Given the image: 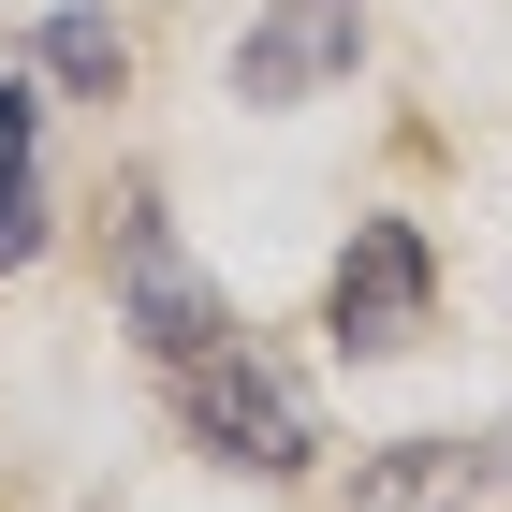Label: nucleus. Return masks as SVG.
I'll list each match as a JSON object with an SVG mask.
<instances>
[{"mask_svg": "<svg viewBox=\"0 0 512 512\" xmlns=\"http://www.w3.org/2000/svg\"><path fill=\"white\" fill-rule=\"evenodd\" d=\"M176 410H191V439L235 454V469H308V410H293V381H278L249 337H205V352L176 366Z\"/></svg>", "mask_w": 512, "mask_h": 512, "instance_id": "obj_1", "label": "nucleus"}, {"mask_svg": "<svg viewBox=\"0 0 512 512\" xmlns=\"http://www.w3.org/2000/svg\"><path fill=\"white\" fill-rule=\"evenodd\" d=\"M425 235L410 220H366L352 249H337V293H322V322H337V352H410L425 337Z\"/></svg>", "mask_w": 512, "mask_h": 512, "instance_id": "obj_2", "label": "nucleus"}, {"mask_svg": "<svg viewBox=\"0 0 512 512\" xmlns=\"http://www.w3.org/2000/svg\"><path fill=\"white\" fill-rule=\"evenodd\" d=\"M118 278H132V322H147L161 366H191L205 337H235V322H220V293L191 278V249L161 235V205H118Z\"/></svg>", "mask_w": 512, "mask_h": 512, "instance_id": "obj_3", "label": "nucleus"}, {"mask_svg": "<svg viewBox=\"0 0 512 512\" xmlns=\"http://www.w3.org/2000/svg\"><path fill=\"white\" fill-rule=\"evenodd\" d=\"M352 0H293V15H264V30L235 44V88L249 103H293V88H322V74H352Z\"/></svg>", "mask_w": 512, "mask_h": 512, "instance_id": "obj_4", "label": "nucleus"}, {"mask_svg": "<svg viewBox=\"0 0 512 512\" xmlns=\"http://www.w3.org/2000/svg\"><path fill=\"white\" fill-rule=\"evenodd\" d=\"M44 249V176H30V88H0V264Z\"/></svg>", "mask_w": 512, "mask_h": 512, "instance_id": "obj_5", "label": "nucleus"}, {"mask_svg": "<svg viewBox=\"0 0 512 512\" xmlns=\"http://www.w3.org/2000/svg\"><path fill=\"white\" fill-rule=\"evenodd\" d=\"M352 512H469V454H381L352 483Z\"/></svg>", "mask_w": 512, "mask_h": 512, "instance_id": "obj_6", "label": "nucleus"}, {"mask_svg": "<svg viewBox=\"0 0 512 512\" xmlns=\"http://www.w3.org/2000/svg\"><path fill=\"white\" fill-rule=\"evenodd\" d=\"M44 74H74V88H118V15H59V30H44Z\"/></svg>", "mask_w": 512, "mask_h": 512, "instance_id": "obj_7", "label": "nucleus"}]
</instances>
